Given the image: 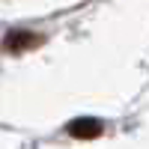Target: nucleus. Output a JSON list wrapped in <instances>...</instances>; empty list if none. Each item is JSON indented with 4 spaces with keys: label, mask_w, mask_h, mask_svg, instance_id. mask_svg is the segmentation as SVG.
Listing matches in <instances>:
<instances>
[{
    "label": "nucleus",
    "mask_w": 149,
    "mask_h": 149,
    "mask_svg": "<svg viewBox=\"0 0 149 149\" xmlns=\"http://www.w3.org/2000/svg\"><path fill=\"white\" fill-rule=\"evenodd\" d=\"M42 39L36 33H27V30H12L9 36H6V42H3V48L6 51H27V48H36Z\"/></svg>",
    "instance_id": "nucleus-1"
},
{
    "label": "nucleus",
    "mask_w": 149,
    "mask_h": 149,
    "mask_svg": "<svg viewBox=\"0 0 149 149\" xmlns=\"http://www.w3.org/2000/svg\"><path fill=\"white\" fill-rule=\"evenodd\" d=\"M69 134L72 137H81V140H86V137H98L102 134V122L98 119H74V122H69Z\"/></svg>",
    "instance_id": "nucleus-2"
}]
</instances>
